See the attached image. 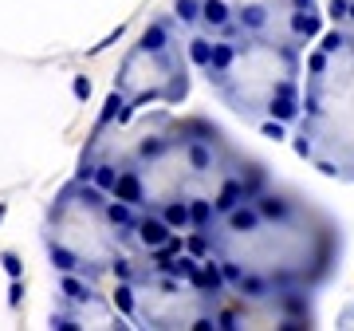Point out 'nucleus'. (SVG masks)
Instances as JSON below:
<instances>
[{
	"label": "nucleus",
	"instance_id": "nucleus-4",
	"mask_svg": "<svg viewBox=\"0 0 354 331\" xmlns=\"http://www.w3.org/2000/svg\"><path fill=\"white\" fill-rule=\"evenodd\" d=\"M288 138L319 174L354 181V28H323L304 51L299 115Z\"/></svg>",
	"mask_w": 354,
	"mask_h": 331
},
{
	"label": "nucleus",
	"instance_id": "nucleus-9",
	"mask_svg": "<svg viewBox=\"0 0 354 331\" xmlns=\"http://www.w3.org/2000/svg\"><path fill=\"white\" fill-rule=\"evenodd\" d=\"M323 4H327L323 16L335 28H354V0H323Z\"/></svg>",
	"mask_w": 354,
	"mask_h": 331
},
{
	"label": "nucleus",
	"instance_id": "nucleus-2",
	"mask_svg": "<svg viewBox=\"0 0 354 331\" xmlns=\"http://www.w3.org/2000/svg\"><path fill=\"white\" fill-rule=\"evenodd\" d=\"M228 292L244 300L315 296L342 260V229L307 197L279 186H260L228 205L201 233Z\"/></svg>",
	"mask_w": 354,
	"mask_h": 331
},
{
	"label": "nucleus",
	"instance_id": "nucleus-1",
	"mask_svg": "<svg viewBox=\"0 0 354 331\" xmlns=\"http://www.w3.org/2000/svg\"><path fill=\"white\" fill-rule=\"evenodd\" d=\"M75 178L162 217L181 237L205 233L228 205L268 181L264 166L201 115L150 107L114 127H95Z\"/></svg>",
	"mask_w": 354,
	"mask_h": 331
},
{
	"label": "nucleus",
	"instance_id": "nucleus-8",
	"mask_svg": "<svg viewBox=\"0 0 354 331\" xmlns=\"http://www.w3.org/2000/svg\"><path fill=\"white\" fill-rule=\"evenodd\" d=\"M174 24L201 36H276L295 48H311L327 16L319 0H174Z\"/></svg>",
	"mask_w": 354,
	"mask_h": 331
},
{
	"label": "nucleus",
	"instance_id": "nucleus-5",
	"mask_svg": "<svg viewBox=\"0 0 354 331\" xmlns=\"http://www.w3.org/2000/svg\"><path fill=\"white\" fill-rule=\"evenodd\" d=\"M138 217L142 209L111 197L87 178L64 186L51 205L48 229V256L55 272H75L87 280H127L138 265H146L134 249Z\"/></svg>",
	"mask_w": 354,
	"mask_h": 331
},
{
	"label": "nucleus",
	"instance_id": "nucleus-7",
	"mask_svg": "<svg viewBox=\"0 0 354 331\" xmlns=\"http://www.w3.org/2000/svg\"><path fill=\"white\" fill-rule=\"evenodd\" d=\"M189 95V55L185 36L174 24V16H158L146 24L138 44L122 60L118 83L111 91V102L99 115V127L127 123L146 107H177Z\"/></svg>",
	"mask_w": 354,
	"mask_h": 331
},
{
	"label": "nucleus",
	"instance_id": "nucleus-3",
	"mask_svg": "<svg viewBox=\"0 0 354 331\" xmlns=\"http://www.w3.org/2000/svg\"><path fill=\"white\" fill-rule=\"evenodd\" d=\"M185 55L201 71L221 107L268 138H288L299 115L304 91V48L276 36H201L181 32Z\"/></svg>",
	"mask_w": 354,
	"mask_h": 331
},
{
	"label": "nucleus",
	"instance_id": "nucleus-6",
	"mask_svg": "<svg viewBox=\"0 0 354 331\" xmlns=\"http://www.w3.org/2000/svg\"><path fill=\"white\" fill-rule=\"evenodd\" d=\"M228 284L213 256L177 249L114 280L111 304L134 328H221Z\"/></svg>",
	"mask_w": 354,
	"mask_h": 331
}]
</instances>
